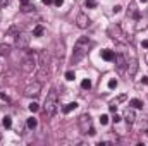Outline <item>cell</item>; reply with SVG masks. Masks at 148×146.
<instances>
[{
	"label": "cell",
	"instance_id": "obj_17",
	"mask_svg": "<svg viewBox=\"0 0 148 146\" xmlns=\"http://www.w3.org/2000/svg\"><path fill=\"white\" fill-rule=\"evenodd\" d=\"M129 105H131L133 108H136V110L143 108V102H141V100H138V98H133V100L129 102Z\"/></svg>",
	"mask_w": 148,
	"mask_h": 146
},
{
	"label": "cell",
	"instance_id": "obj_29",
	"mask_svg": "<svg viewBox=\"0 0 148 146\" xmlns=\"http://www.w3.org/2000/svg\"><path fill=\"white\" fill-rule=\"evenodd\" d=\"M9 5V0H0V7L3 9V7H7Z\"/></svg>",
	"mask_w": 148,
	"mask_h": 146
},
{
	"label": "cell",
	"instance_id": "obj_15",
	"mask_svg": "<svg viewBox=\"0 0 148 146\" xmlns=\"http://www.w3.org/2000/svg\"><path fill=\"white\" fill-rule=\"evenodd\" d=\"M148 28V12H145V19H140V23L136 24V29L141 31V29H147Z\"/></svg>",
	"mask_w": 148,
	"mask_h": 146
},
{
	"label": "cell",
	"instance_id": "obj_22",
	"mask_svg": "<svg viewBox=\"0 0 148 146\" xmlns=\"http://www.w3.org/2000/svg\"><path fill=\"white\" fill-rule=\"evenodd\" d=\"M3 127L5 129H10L12 127V119L10 117H3Z\"/></svg>",
	"mask_w": 148,
	"mask_h": 146
},
{
	"label": "cell",
	"instance_id": "obj_30",
	"mask_svg": "<svg viewBox=\"0 0 148 146\" xmlns=\"http://www.w3.org/2000/svg\"><path fill=\"white\" fill-rule=\"evenodd\" d=\"M62 3H64V0H53V5H55V7H60Z\"/></svg>",
	"mask_w": 148,
	"mask_h": 146
},
{
	"label": "cell",
	"instance_id": "obj_35",
	"mask_svg": "<svg viewBox=\"0 0 148 146\" xmlns=\"http://www.w3.org/2000/svg\"><path fill=\"white\" fill-rule=\"evenodd\" d=\"M141 45H143V46H145V48H148V40H145V41H143V43H141Z\"/></svg>",
	"mask_w": 148,
	"mask_h": 146
},
{
	"label": "cell",
	"instance_id": "obj_19",
	"mask_svg": "<svg viewBox=\"0 0 148 146\" xmlns=\"http://www.w3.org/2000/svg\"><path fill=\"white\" fill-rule=\"evenodd\" d=\"M26 126H28L29 129H36V126H38V120L35 119V117H29V119L26 120Z\"/></svg>",
	"mask_w": 148,
	"mask_h": 146
},
{
	"label": "cell",
	"instance_id": "obj_5",
	"mask_svg": "<svg viewBox=\"0 0 148 146\" xmlns=\"http://www.w3.org/2000/svg\"><path fill=\"white\" fill-rule=\"evenodd\" d=\"M36 52H31L24 60H23V64H21V69H23V72H26V74H31L35 69H36V65H38V62H36Z\"/></svg>",
	"mask_w": 148,
	"mask_h": 146
},
{
	"label": "cell",
	"instance_id": "obj_34",
	"mask_svg": "<svg viewBox=\"0 0 148 146\" xmlns=\"http://www.w3.org/2000/svg\"><path fill=\"white\" fill-rule=\"evenodd\" d=\"M141 83H143V84H148V77H143V79H141Z\"/></svg>",
	"mask_w": 148,
	"mask_h": 146
},
{
	"label": "cell",
	"instance_id": "obj_11",
	"mask_svg": "<svg viewBox=\"0 0 148 146\" xmlns=\"http://www.w3.org/2000/svg\"><path fill=\"white\" fill-rule=\"evenodd\" d=\"M114 60H115V64H117V69H119V71L122 72V71L126 69V65H127V60H126V57H124L122 53H117Z\"/></svg>",
	"mask_w": 148,
	"mask_h": 146
},
{
	"label": "cell",
	"instance_id": "obj_20",
	"mask_svg": "<svg viewBox=\"0 0 148 146\" xmlns=\"http://www.w3.org/2000/svg\"><path fill=\"white\" fill-rule=\"evenodd\" d=\"M43 33H45V28H43V26H36V28L33 29V36H36V38H40Z\"/></svg>",
	"mask_w": 148,
	"mask_h": 146
},
{
	"label": "cell",
	"instance_id": "obj_16",
	"mask_svg": "<svg viewBox=\"0 0 148 146\" xmlns=\"http://www.w3.org/2000/svg\"><path fill=\"white\" fill-rule=\"evenodd\" d=\"M10 53V45H7V43H0V57H7Z\"/></svg>",
	"mask_w": 148,
	"mask_h": 146
},
{
	"label": "cell",
	"instance_id": "obj_26",
	"mask_svg": "<svg viewBox=\"0 0 148 146\" xmlns=\"http://www.w3.org/2000/svg\"><path fill=\"white\" fill-rule=\"evenodd\" d=\"M84 5H86V7H90V9H95V7H97V2H95V0H86V2H84Z\"/></svg>",
	"mask_w": 148,
	"mask_h": 146
},
{
	"label": "cell",
	"instance_id": "obj_13",
	"mask_svg": "<svg viewBox=\"0 0 148 146\" xmlns=\"http://www.w3.org/2000/svg\"><path fill=\"white\" fill-rule=\"evenodd\" d=\"M138 72V59H131V62H127V74H129V77H133V76H136Z\"/></svg>",
	"mask_w": 148,
	"mask_h": 146
},
{
	"label": "cell",
	"instance_id": "obj_6",
	"mask_svg": "<svg viewBox=\"0 0 148 146\" xmlns=\"http://www.w3.org/2000/svg\"><path fill=\"white\" fill-rule=\"evenodd\" d=\"M29 43H31V35L29 33H17L16 35V41H14V45H16V48H19V50H26L28 46H29Z\"/></svg>",
	"mask_w": 148,
	"mask_h": 146
},
{
	"label": "cell",
	"instance_id": "obj_24",
	"mask_svg": "<svg viewBox=\"0 0 148 146\" xmlns=\"http://www.w3.org/2000/svg\"><path fill=\"white\" fill-rule=\"evenodd\" d=\"M100 124H102V126H107V124H109V115H105V113L100 115Z\"/></svg>",
	"mask_w": 148,
	"mask_h": 146
},
{
	"label": "cell",
	"instance_id": "obj_28",
	"mask_svg": "<svg viewBox=\"0 0 148 146\" xmlns=\"http://www.w3.org/2000/svg\"><path fill=\"white\" fill-rule=\"evenodd\" d=\"M117 84H119V83H117V79H110V81H109V88H110V89H115V88H117Z\"/></svg>",
	"mask_w": 148,
	"mask_h": 146
},
{
	"label": "cell",
	"instance_id": "obj_23",
	"mask_svg": "<svg viewBox=\"0 0 148 146\" xmlns=\"http://www.w3.org/2000/svg\"><path fill=\"white\" fill-rule=\"evenodd\" d=\"M28 108H29V112H33V113H35V112H38V110H40V105H38L36 102H31Z\"/></svg>",
	"mask_w": 148,
	"mask_h": 146
},
{
	"label": "cell",
	"instance_id": "obj_10",
	"mask_svg": "<svg viewBox=\"0 0 148 146\" xmlns=\"http://www.w3.org/2000/svg\"><path fill=\"white\" fill-rule=\"evenodd\" d=\"M124 120H126L129 126L136 120V113H134V108H133V107H127V108L124 110Z\"/></svg>",
	"mask_w": 148,
	"mask_h": 146
},
{
	"label": "cell",
	"instance_id": "obj_33",
	"mask_svg": "<svg viewBox=\"0 0 148 146\" xmlns=\"http://www.w3.org/2000/svg\"><path fill=\"white\" fill-rule=\"evenodd\" d=\"M41 2H43L45 5H50V3H53V0H41Z\"/></svg>",
	"mask_w": 148,
	"mask_h": 146
},
{
	"label": "cell",
	"instance_id": "obj_7",
	"mask_svg": "<svg viewBox=\"0 0 148 146\" xmlns=\"http://www.w3.org/2000/svg\"><path fill=\"white\" fill-rule=\"evenodd\" d=\"M40 93H41V83L40 81H35V83L28 84L26 89H24V96H28V98H36Z\"/></svg>",
	"mask_w": 148,
	"mask_h": 146
},
{
	"label": "cell",
	"instance_id": "obj_36",
	"mask_svg": "<svg viewBox=\"0 0 148 146\" xmlns=\"http://www.w3.org/2000/svg\"><path fill=\"white\" fill-rule=\"evenodd\" d=\"M140 2H141V3H145V2H148V0H140Z\"/></svg>",
	"mask_w": 148,
	"mask_h": 146
},
{
	"label": "cell",
	"instance_id": "obj_14",
	"mask_svg": "<svg viewBox=\"0 0 148 146\" xmlns=\"http://www.w3.org/2000/svg\"><path fill=\"white\" fill-rule=\"evenodd\" d=\"M102 59L107 60V62H112V60L115 59V53H114L112 50H109V48H105V50H102Z\"/></svg>",
	"mask_w": 148,
	"mask_h": 146
},
{
	"label": "cell",
	"instance_id": "obj_31",
	"mask_svg": "<svg viewBox=\"0 0 148 146\" xmlns=\"http://www.w3.org/2000/svg\"><path fill=\"white\" fill-rule=\"evenodd\" d=\"M109 108H110V112H115V110H117V105H115V103H112Z\"/></svg>",
	"mask_w": 148,
	"mask_h": 146
},
{
	"label": "cell",
	"instance_id": "obj_9",
	"mask_svg": "<svg viewBox=\"0 0 148 146\" xmlns=\"http://www.w3.org/2000/svg\"><path fill=\"white\" fill-rule=\"evenodd\" d=\"M64 53H66L64 40H57V41H55V57H57V59H64Z\"/></svg>",
	"mask_w": 148,
	"mask_h": 146
},
{
	"label": "cell",
	"instance_id": "obj_12",
	"mask_svg": "<svg viewBox=\"0 0 148 146\" xmlns=\"http://www.w3.org/2000/svg\"><path fill=\"white\" fill-rule=\"evenodd\" d=\"M48 74H50V71H48V65H40V71L36 72V77L40 83H43L45 79H48Z\"/></svg>",
	"mask_w": 148,
	"mask_h": 146
},
{
	"label": "cell",
	"instance_id": "obj_18",
	"mask_svg": "<svg viewBox=\"0 0 148 146\" xmlns=\"http://www.w3.org/2000/svg\"><path fill=\"white\" fill-rule=\"evenodd\" d=\"M76 108H77V103H76V102H71V103H67V105L62 108V112H64V113H71V112L76 110Z\"/></svg>",
	"mask_w": 148,
	"mask_h": 146
},
{
	"label": "cell",
	"instance_id": "obj_32",
	"mask_svg": "<svg viewBox=\"0 0 148 146\" xmlns=\"http://www.w3.org/2000/svg\"><path fill=\"white\" fill-rule=\"evenodd\" d=\"M112 120H114V122H115V124H117V122H119V120H121V117H119V115H114V119H112Z\"/></svg>",
	"mask_w": 148,
	"mask_h": 146
},
{
	"label": "cell",
	"instance_id": "obj_1",
	"mask_svg": "<svg viewBox=\"0 0 148 146\" xmlns=\"http://www.w3.org/2000/svg\"><path fill=\"white\" fill-rule=\"evenodd\" d=\"M91 45H93V41L88 36L79 38V40L76 41V45H74V53H73V57H71V64H79V62L86 57V53L90 52Z\"/></svg>",
	"mask_w": 148,
	"mask_h": 146
},
{
	"label": "cell",
	"instance_id": "obj_3",
	"mask_svg": "<svg viewBox=\"0 0 148 146\" xmlns=\"http://www.w3.org/2000/svg\"><path fill=\"white\" fill-rule=\"evenodd\" d=\"M107 35L112 38V40H115V41H119V43H126V41H131V38L127 36L124 31H122V28H121V24H117V23H114L110 24L109 28H107Z\"/></svg>",
	"mask_w": 148,
	"mask_h": 146
},
{
	"label": "cell",
	"instance_id": "obj_21",
	"mask_svg": "<svg viewBox=\"0 0 148 146\" xmlns=\"http://www.w3.org/2000/svg\"><path fill=\"white\" fill-rule=\"evenodd\" d=\"M81 88L83 89H91V81L90 79H83L81 81Z\"/></svg>",
	"mask_w": 148,
	"mask_h": 146
},
{
	"label": "cell",
	"instance_id": "obj_27",
	"mask_svg": "<svg viewBox=\"0 0 148 146\" xmlns=\"http://www.w3.org/2000/svg\"><path fill=\"white\" fill-rule=\"evenodd\" d=\"M74 77H76V74H74L73 71H67V72H66V79H67V81H74Z\"/></svg>",
	"mask_w": 148,
	"mask_h": 146
},
{
	"label": "cell",
	"instance_id": "obj_2",
	"mask_svg": "<svg viewBox=\"0 0 148 146\" xmlns=\"http://www.w3.org/2000/svg\"><path fill=\"white\" fill-rule=\"evenodd\" d=\"M57 100H59V95H57V89L55 88H52L50 91H48V95H47V98H45V105H43V108H45V115L50 119V117H53L55 113H57Z\"/></svg>",
	"mask_w": 148,
	"mask_h": 146
},
{
	"label": "cell",
	"instance_id": "obj_4",
	"mask_svg": "<svg viewBox=\"0 0 148 146\" xmlns=\"http://www.w3.org/2000/svg\"><path fill=\"white\" fill-rule=\"evenodd\" d=\"M77 127H79V131H81V134H90V136H93L95 134V129H93V120H91V117L88 115V113H83V115H79V119H77Z\"/></svg>",
	"mask_w": 148,
	"mask_h": 146
},
{
	"label": "cell",
	"instance_id": "obj_25",
	"mask_svg": "<svg viewBox=\"0 0 148 146\" xmlns=\"http://www.w3.org/2000/svg\"><path fill=\"white\" fill-rule=\"evenodd\" d=\"M23 12H31V10H35V7L33 5H29V3H26V5H23V9H21Z\"/></svg>",
	"mask_w": 148,
	"mask_h": 146
},
{
	"label": "cell",
	"instance_id": "obj_8",
	"mask_svg": "<svg viewBox=\"0 0 148 146\" xmlns=\"http://www.w3.org/2000/svg\"><path fill=\"white\" fill-rule=\"evenodd\" d=\"M76 24H77V28L86 29V28H90L91 21H90V17H88L84 12H79V14H77V17H76Z\"/></svg>",
	"mask_w": 148,
	"mask_h": 146
}]
</instances>
